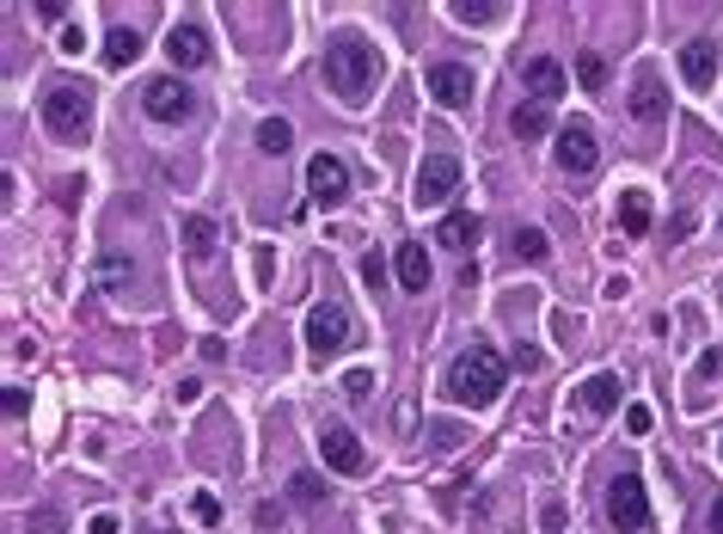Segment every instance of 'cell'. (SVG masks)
<instances>
[{"label":"cell","mask_w":723,"mask_h":534,"mask_svg":"<svg viewBox=\"0 0 723 534\" xmlns=\"http://www.w3.org/2000/svg\"><path fill=\"white\" fill-rule=\"evenodd\" d=\"M166 56L178 68H202V62H209V37H202V25H172V32H166Z\"/></svg>","instance_id":"cell-15"},{"label":"cell","mask_w":723,"mask_h":534,"mask_svg":"<svg viewBox=\"0 0 723 534\" xmlns=\"http://www.w3.org/2000/svg\"><path fill=\"white\" fill-rule=\"evenodd\" d=\"M141 56V37L129 32V25H117V32L105 37V68H129Z\"/></svg>","instance_id":"cell-20"},{"label":"cell","mask_w":723,"mask_h":534,"mask_svg":"<svg viewBox=\"0 0 723 534\" xmlns=\"http://www.w3.org/2000/svg\"><path fill=\"white\" fill-rule=\"evenodd\" d=\"M289 498H319V479H313V473H294V479H289Z\"/></svg>","instance_id":"cell-32"},{"label":"cell","mask_w":723,"mask_h":534,"mask_svg":"<svg viewBox=\"0 0 723 534\" xmlns=\"http://www.w3.org/2000/svg\"><path fill=\"white\" fill-rule=\"evenodd\" d=\"M86 534H117V516H93V522H86Z\"/></svg>","instance_id":"cell-38"},{"label":"cell","mask_w":723,"mask_h":534,"mask_svg":"<svg viewBox=\"0 0 723 534\" xmlns=\"http://www.w3.org/2000/svg\"><path fill=\"white\" fill-rule=\"evenodd\" d=\"M185 246L202 258V252L215 246V221H209V216H185Z\"/></svg>","instance_id":"cell-26"},{"label":"cell","mask_w":723,"mask_h":534,"mask_svg":"<svg viewBox=\"0 0 723 534\" xmlns=\"http://www.w3.org/2000/svg\"><path fill=\"white\" fill-rule=\"evenodd\" d=\"M680 74H687L692 93H711V80H718V44H711V37H692V44L680 49Z\"/></svg>","instance_id":"cell-14"},{"label":"cell","mask_w":723,"mask_h":534,"mask_svg":"<svg viewBox=\"0 0 723 534\" xmlns=\"http://www.w3.org/2000/svg\"><path fill=\"white\" fill-rule=\"evenodd\" d=\"M558 166H564L570 178H588L600 166V148H595V129L576 117V124H564L558 129Z\"/></svg>","instance_id":"cell-9"},{"label":"cell","mask_w":723,"mask_h":534,"mask_svg":"<svg viewBox=\"0 0 723 534\" xmlns=\"http://www.w3.org/2000/svg\"><path fill=\"white\" fill-rule=\"evenodd\" d=\"M307 190H313V204L338 209L343 197H350V166H343L338 154H313L307 160Z\"/></svg>","instance_id":"cell-10"},{"label":"cell","mask_w":723,"mask_h":534,"mask_svg":"<svg viewBox=\"0 0 723 534\" xmlns=\"http://www.w3.org/2000/svg\"><path fill=\"white\" fill-rule=\"evenodd\" d=\"M32 13L44 19V25H62V19H68V7H62V0H37ZM62 32H68V25H62Z\"/></svg>","instance_id":"cell-30"},{"label":"cell","mask_w":723,"mask_h":534,"mask_svg":"<svg viewBox=\"0 0 723 534\" xmlns=\"http://www.w3.org/2000/svg\"><path fill=\"white\" fill-rule=\"evenodd\" d=\"M98 277H105V283L117 289V283H124V258H105V265H98Z\"/></svg>","instance_id":"cell-36"},{"label":"cell","mask_w":723,"mask_h":534,"mask_svg":"<svg viewBox=\"0 0 723 534\" xmlns=\"http://www.w3.org/2000/svg\"><path fill=\"white\" fill-rule=\"evenodd\" d=\"M190 516H197V529H221V498L215 491H190Z\"/></svg>","instance_id":"cell-27"},{"label":"cell","mask_w":723,"mask_h":534,"mask_svg":"<svg viewBox=\"0 0 723 534\" xmlns=\"http://www.w3.org/2000/svg\"><path fill=\"white\" fill-rule=\"evenodd\" d=\"M289 142H294V129L282 124V117H264V124H258V148H264V154H282Z\"/></svg>","instance_id":"cell-25"},{"label":"cell","mask_w":723,"mask_h":534,"mask_svg":"<svg viewBox=\"0 0 723 534\" xmlns=\"http://www.w3.org/2000/svg\"><path fill=\"white\" fill-rule=\"evenodd\" d=\"M141 105H148V117H154V124H185L190 111H197V98H190V86L178 74H160V80H148Z\"/></svg>","instance_id":"cell-8"},{"label":"cell","mask_w":723,"mask_h":534,"mask_svg":"<svg viewBox=\"0 0 723 534\" xmlns=\"http://www.w3.org/2000/svg\"><path fill=\"white\" fill-rule=\"evenodd\" d=\"M503 375H509L503 357L491 345H473L447 369V393H454V406H491L497 393H503Z\"/></svg>","instance_id":"cell-2"},{"label":"cell","mask_w":723,"mask_h":534,"mask_svg":"<svg viewBox=\"0 0 723 534\" xmlns=\"http://www.w3.org/2000/svg\"><path fill=\"white\" fill-rule=\"evenodd\" d=\"M0 411H7V418H25V411H32V393H25V387H7Z\"/></svg>","instance_id":"cell-29"},{"label":"cell","mask_w":723,"mask_h":534,"mask_svg":"<svg viewBox=\"0 0 723 534\" xmlns=\"http://www.w3.org/2000/svg\"><path fill=\"white\" fill-rule=\"evenodd\" d=\"M381 277H386L381 252H369V258H362V283H369V289H381Z\"/></svg>","instance_id":"cell-33"},{"label":"cell","mask_w":723,"mask_h":534,"mask_svg":"<svg viewBox=\"0 0 723 534\" xmlns=\"http://www.w3.org/2000/svg\"><path fill=\"white\" fill-rule=\"evenodd\" d=\"M423 86H430V98H442L447 111H466V105H473V68H466V62H430Z\"/></svg>","instance_id":"cell-11"},{"label":"cell","mask_w":723,"mask_h":534,"mask_svg":"<svg viewBox=\"0 0 723 534\" xmlns=\"http://www.w3.org/2000/svg\"><path fill=\"white\" fill-rule=\"evenodd\" d=\"M369 387H374V375H369V369H350V375H343V393H355V399H362Z\"/></svg>","instance_id":"cell-34"},{"label":"cell","mask_w":723,"mask_h":534,"mask_svg":"<svg viewBox=\"0 0 723 534\" xmlns=\"http://www.w3.org/2000/svg\"><path fill=\"white\" fill-rule=\"evenodd\" d=\"M319 455H325V467L343 473V479H362V473H369V449H362V437H355L350 425H325Z\"/></svg>","instance_id":"cell-6"},{"label":"cell","mask_w":723,"mask_h":534,"mask_svg":"<svg viewBox=\"0 0 723 534\" xmlns=\"http://www.w3.org/2000/svg\"><path fill=\"white\" fill-rule=\"evenodd\" d=\"M576 80H583L588 93H600V86H607V56H600V49H583V56H576Z\"/></svg>","instance_id":"cell-24"},{"label":"cell","mask_w":723,"mask_h":534,"mask_svg":"<svg viewBox=\"0 0 723 534\" xmlns=\"http://www.w3.org/2000/svg\"><path fill=\"white\" fill-rule=\"evenodd\" d=\"M570 406L583 411V418H607L619 406V375H588L583 387H570Z\"/></svg>","instance_id":"cell-13"},{"label":"cell","mask_w":723,"mask_h":534,"mask_svg":"<svg viewBox=\"0 0 723 534\" xmlns=\"http://www.w3.org/2000/svg\"><path fill=\"white\" fill-rule=\"evenodd\" d=\"M607 522H614L619 534L650 522V498H644V479H638V473H619L614 486H607Z\"/></svg>","instance_id":"cell-5"},{"label":"cell","mask_w":723,"mask_h":534,"mask_svg":"<svg viewBox=\"0 0 723 534\" xmlns=\"http://www.w3.org/2000/svg\"><path fill=\"white\" fill-rule=\"evenodd\" d=\"M435 240H442L447 252H473L478 240H485V221H478L473 209H454V216H447L442 228H435Z\"/></svg>","instance_id":"cell-17"},{"label":"cell","mask_w":723,"mask_h":534,"mask_svg":"<svg viewBox=\"0 0 723 534\" xmlns=\"http://www.w3.org/2000/svg\"><path fill=\"white\" fill-rule=\"evenodd\" d=\"M711 534H723V491L711 498Z\"/></svg>","instance_id":"cell-39"},{"label":"cell","mask_w":723,"mask_h":534,"mask_svg":"<svg viewBox=\"0 0 723 534\" xmlns=\"http://www.w3.org/2000/svg\"><path fill=\"white\" fill-rule=\"evenodd\" d=\"M62 49H68V56H80V49H86V32H80V25H68V32H62Z\"/></svg>","instance_id":"cell-37"},{"label":"cell","mask_w":723,"mask_h":534,"mask_svg":"<svg viewBox=\"0 0 723 534\" xmlns=\"http://www.w3.org/2000/svg\"><path fill=\"white\" fill-rule=\"evenodd\" d=\"M509 129H515L522 142H539V136L552 129V111H546V105H522L515 117H509Z\"/></svg>","instance_id":"cell-21"},{"label":"cell","mask_w":723,"mask_h":534,"mask_svg":"<svg viewBox=\"0 0 723 534\" xmlns=\"http://www.w3.org/2000/svg\"><path fill=\"white\" fill-rule=\"evenodd\" d=\"M350 345V314H343L338 301H319V307H307V350L313 357H338V350Z\"/></svg>","instance_id":"cell-7"},{"label":"cell","mask_w":723,"mask_h":534,"mask_svg":"<svg viewBox=\"0 0 723 534\" xmlns=\"http://www.w3.org/2000/svg\"><path fill=\"white\" fill-rule=\"evenodd\" d=\"M44 129L56 142H86V129H93V98L80 93V86H49L44 93Z\"/></svg>","instance_id":"cell-3"},{"label":"cell","mask_w":723,"mask_h":534,"mask_svg":"<svg viewBox=\"0 0 723 534\" xmlns=\"http://www.w3.org/2000/svg\"><path fill=\"white\" fill-rule=\"evenodd\" d=\"M454 190H460V160H454V154H430V160H423V173H417V185H411V204L417 209H442Z\"/></svg>","instance_id":"cell-4"},{"label":"cell","mask_w":723,"mask_h":534,"mask_svg":"<svg viewBox=\"0 0 723 534\" xmlns=\"http://www.w3.org/2000/svg\"><path fill=\"white\" fill-rule=\"evenodd\" d=\"M522 86H527L534 98H558V93L570 86V74L552 62V56H534V62H522Z\"/></svg>","instance_id":"cell-16"},{"label":"cell","mask_w":723,"mask_h":534,"mask_svg":"<svg viewBox=\"0 0 723 534\" xmlns=\"http://www.w3.org/2000/svg\"><path fill=\"white\" fill-rule=\"evenodd\" d=\"M619 228H626V234L631 240H644L650 234V197H644V190H619Z\"/></svg>","instance_id":"cell-19"},{"label":"cell","mask_w":723,"mask_h":534,"mask_svg":"<svg viewBox=\"0 0 723 534\" xmlns=\"http://www.w3.org/2000/svg\"><path fill=\"white\" fill-rule=\"evenodd\" d=\"M503 13H509L503 0H454V19H460V25H497Z\"/></svg>","instance_id":"cell-22"},{"label":"cell","mask_w":723,"mask_h":534,"mask_svg":"<svg viewBox=\"0 0 723 534\" xmlns=\"http://www.w3.org/2000/svg\"><path fill=\"white\" fill-rule=\"evenodd\" d=\"M650 425H656V418H650V406H631L626 411V430H631V437H650Z\"/></svg>","instance_id":"cell-31"},{"label":"cell","mask_w":723,"mask_h":534,"mask_svg":"<svg viewBox=\"0 0 723 534\" xmlns=\"http://www.w3.org/2000/svg\"><path fill=\"white\" fill-rule=\"evenodd\" d=\"M718 455H723V442H718Z\"/></svg>","instance_id":"cell-40"},{"label":"cell","mask_w":723,"mask_h":534,"mask_svg":"<svg viewBox=\"0 0 723 534\" xmlns=\"http://www.w3.org/2000/svg\"><path fill=\"white\" fill-rule=\"evenodd\" d=\"M32 534H62V510H44V516L32 522Z\"/></svg>","instance_id":"cell-35"},{"label":"cell","mask_w":723,"mask_h":534,"mask_svg":"<svg viewBox=\"0 0 723 534\" xmlns=\"http://www.w3.org/2000/svg\"><path fill=\"white\" fill-rule=\"evenodd\" d=\"M631 117L638 124H662L668 117V93H662L656 68H638V80H631Z\"/></svg>","instance_id":"cell-12"},{"label":"cell","mask_w":723,"mask_h":534,"mask_svg":"<svg viewBox=\"0 0 723 534\" xmlns=\"http://www.w3.org/2000/svg\"><path fill=\"white\" fill-rule=\"evenodd\" d=\"M509 246H515V258H527V265H546L552 240L539 234V228H515V240H509Z\"/></svg>","instance_id":"cell-23"},{"label":"cell","mask_w":723,"mask_h":534,"mask_svg":"<svg viewBox=\"0 0 723 534\" xmlns=\"http://www.w3.org/2000/svg\"><path fill=\"white\" fill-rule=\"evenodd\" d=\"M393 270H399V283L411 289V295H423V289H430V277H435V270H430V258H423V246H417V240H411V246H399V252H393Z\"/></svg>","instance_id":"cell-18"},{"label":"cell","mask_w":723,"mask_h":534,"mask_svg":"<svg viewBox=\"0 0 723 534\" xmlns=\"http://www.w3.org/2000/svg\"><path fill=\"white\" fill-rule=\"evenodd\" d=\"M374 80H381V56H374L369 37L343 32V37L325 44V86H331L338 98H362Z\"/></svg>","instance_id":"cell-1"},{"label":"cell","mask_w":723,"mask_h":534,"mask_svg":"<svg viewBox=\"0 0 723 534\" xmlns=\"http://www.w3.org/2000/svg\"><path fill=\"white\" fill-rule=\"evenodd\" d=\"M515 369H522V375H539V369H546V350H539V345H522V350H515Z\"/></svg>","instance_id":"cell-28"}]
</instances>
